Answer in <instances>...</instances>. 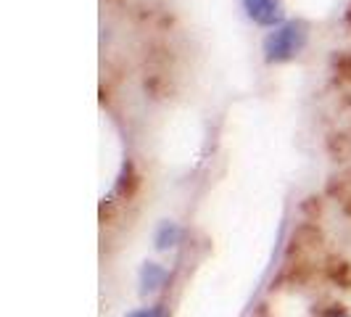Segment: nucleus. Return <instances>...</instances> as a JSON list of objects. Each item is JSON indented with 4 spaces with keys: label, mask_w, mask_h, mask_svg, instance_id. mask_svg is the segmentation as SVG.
<instances>
[{
    "label": "nucleus",
    "mask_w": 351,
    "mask_h": 317,
    "mask_svg": "<svg viewBox=\"0 0 351 317\" xmlns=\"http://www.w3.org/2000/svg\"><path fill=\"white\" fill-rule=\"evenodd\" d=\"M306 40H309V27L306 21H285L280 27H275L269 35L264 37L262 51L264 61L267 64H285V61H293L304 48H306Z\"/></svg>",
    "instance_id": "nucleus-1"
},
{
    "label": "nucleus",
    "mask_w": 351,
    "mask_h": 317,
    "mask_svg": "<svg viewBox=\"0 0 351 317\" xmlns=\"http://www.w3.org/2000/svg\"><path fill=\"white\" fill-rule=\"evenodd\" d=\"M241 3H243L246 16L251 19L254 24H259V27H272V30L282 24L285 11H282L280 0H241Z\"/></svg>",
    "instance_id": "nucleus-2"
},
{
    "label": "nucleus",
    "mask_w": 351,
    "mask_h": 317,
    "mask_svg": "<svg viewBox=\"0 0 351 317\" xmlns=\"http://www.w3.org/2000/svg\"><path fill=\"white\" fill-rule=\"evenodd\" d=\"M169 281V272L167 267L158 262H145L141 267V275H138V285H141V296H156L158 291L167 285Z\"/></svg>",
    "instance_id": "nucleus-3"
},
{
    "label": "nucleus",
    "mask_w": 351,
    "mask_h": 317,
    "mask_svg": "<svg viewBox=\"0 0 351 317\" xmlns=\"http://www.w3.org/2000/svg\"><path fill=\"white\" fill-rule=\"evenodd\" d=\"M182 241V228L177 225L175 220H164L156 228V235H154V246L158 251H172V248L180 246Z\"/></svg>",
    "instance_id": "nucleus-4"
},
{
    "label": "nucleus",
    "mask_w": 351,
    "mask_h": 317,
    "mask_svg": "<svg viewBox=\"0 0 351 317\" xmlns=\"http://www.w3.org/2000/svg\"><path fill=\"white\" fill-rule=\"evenodd\" d=\"M124 317H167V309L156 304V307H143V309H132V312H127Z\"/></svg>",
    "instance_id": "nucleus-5"
},
{
    "label": "nucleus",
    "mask_w": 351,
    "mask_h": 317,
    "mask_svg": "<svg viewBox=\"0 0 351 317\" xmlns=\"http://www.w3.org/2000/svg\"><path fill=\"white\" fill-rule=\"evenodd\" d=\"M330 317H349V315H346V312H341V309H338V312H333V315H330Z\"/></svg>",
    "instance_id": "nucleus-6"
}]
</instances>
